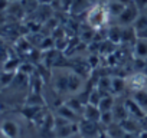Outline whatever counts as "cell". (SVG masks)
Here are the masks:
<instances>
[{
    "label": "cell",
    "instance_id": "obj_1",
    "mask_svg": "<svg viewBox=\"0 0 147 138\" xmlns=\"http://www.w3.org/2000/svg\"><path fill=\"white\" fill-rule=\"evenodd\" d=\"M108 19H110V15L107 12L105 5L97 3L87 13V23L91 27H94V29H100V27L105 26V23L108 22Z\"/></svg>",
    "mask_w": 147,
    "mask_h": 138
},
{
    "label": "cell",
    "instance_id": "obj_10",
    "mask_svg": "<svg viewBox=\"0 0 147 138\" xmlns=\"http://www.w3.org/2000/svg\"><path fill=\"white\" fill-rule=\"evenodd\" d=\"M56 115H59V117L68 119L69 122H78V117H80V115H77L75 112H74L71 108H68L65 104H62V105L56 109Z\"/></svg>",
    "mask_w": 147,
    "mask_h": 138
},
{
    "label": "cell",
    "instance_id": "obj_4",
    "mask_svg": "<svg viewBox=\"0 0 147 138\" xmlns=\"http://www.w3.org/2000/svg\"><path fill=\"white\" fill-rule=\"evenodd\" d=\"M138 15H140V10L134 6V3H131V5H128V6H125V9H124V12L117 17V20L121 23V25H134V22H136V19L138 17Z\"/></svg>",
    "mask_w": 147,
    "mask_h": 138
},
{
    "label": "cell",
    "instance_id": "obj_6",
    "mask_svg": "<svg viewBox=\"0 0 147 138\" xmlns=\"http://www.w3.org/2000/svg\"><path fill=\"white\" fill-rule=\"evenodd\" d=\"M124 105H125V108H127V112H128V117H131V118H134V119H143V118H146V114L140 109V107L133 101V98L130 96V98H127L125 101H124Z\"/></svg>",
    "mask_w": 147,
    "mask_h": 138
},
{
    "label": "cell",
    "instance_id": "obj_3",
    "mask_svg": "<svg viewBox=\"0 0 147 138\" xmlns=\"http://www.w3.org/2000/svg\"><path fill=\"white\" fill-rule=\"evenodd\" d=\"M125 85L131 92L136 91H141V89H147V76L143 72H137L133 74L130 76L125 78Z\"/></svg>",
    "mask_w": 147,
    "mask_h": 138
},
{
    "label": "cell",
    "instance_id": "obj_22",
    "mask_svg": "<svg viewBox=\"0 0 147 138\" xmlns=\"http://www.w3.org/2000/svg\"><path fill=\"white\" fill-rule=\"evenodd\" d=\"M15 72H6L3 71L2 74H0V85L2 86H7L12 84V81H15Z\"/></svg>",
    "mask_w": 147,
    "mask_h": 138
},
{
    "label": "cell",
    "instance_id": "obj_20",
    "mask_svg": "<svg viewBox=\"0 0 147 138\" xmlns=\"http://www.w3.org/2000/svg\"><path fill=\"white\" fill-rule=\"evenodd\" d=\"M102 96H104V95H102L97 88H94V89L90 92V95H88V102H87V104H91V105L98 107L100 102H101V99H102Z\"/></svg>",
    "mask_w": 147,
    "mask_h": 138
},
{
    "label": "cell",
    "instance_id": "obj_11",
    "mask_svg": "<svg viewBox=\"0 0 147 138\" xmlns=\"http://www.w3.org/2000/svg\"><path fill=\"white\" fill-rule=\"evenodd\" d=\"M127 85H125V78H118V76H114L113 81H111V95H120L125 91Z\"/></svg>",
    "mask_w": 147,
    "mask_h": 138
},
{
    "label": "cell",
    "instance_id": "obj_19",
    "mask_svg": "<svg viewBox=\"0 0 147 138\" xmlns=\"http://www.w3.org/2000/svg\"><path fill=\"white\" fill-rule=\"evenodd\" d=\"M133 29L136 30V33H138V32L147 29V15H146V13H140V15H138V17L136 19V22H134V25H133Z\"/></svg>",
    "mask_w": 147,
    "mask_h": 138
},
{
    "label": "cell",
    "instance_id": "obj_9",
    "mask_svg": "<svg viewBox=\"0 0 147 138\" xmlns=\"http://www.w3.org/2000/svg\"><path fill=\"white\" fill-rule=\"evenodd\" d=\"M105 7H107V12H108L110 17L114 16L115 19H117V17L124 12V9H125V6H124L123 3H120L118 0H110V2L105 5Z\"/></svg>",
    "mask_w": 147,
    "mask_h": 138
},
{
    "label": "cell",
    "instance_id": "obj_2",
    "mask_svg": "<svg viewBox=\"0 0 147 138\" xmlns=\"http://www.w3.org/2000/svg\"><path fill=\"white\" fill-rule=\"evenodd\" d=\"M100 122H92L88 119L81 118L78 121V132L82 138H98V135L101 134V129L98 127Z\"/></svg>",
    "mask_w": 147,
    "mask_h": 138
},
{
    "label": "cell",
    "instance_id": "obj_14",
    "mask_svg": "<svg viewBox=\"0 0 147 138\" xmlns=\"http://www.w3.org/2000/svg\"><path fill=\"white\" fill-rule=\"evenodd\" d=\"M115 107V96L114 95H104L98 108L101 112H107V111H113Z\"/></svg>",
    "mask_w": 147,
    "mask_h": 138
},
{
    "label": "cell",
    "instance_id": "obj_29",
    "mask_svg": "<svg viewBox=\"0 0 147 138\" xmlns=\"http://www.w3.org/2000/svg\"><path fill=\"white\" fill-rule=\"evenodd\" d=\"M10 3H19V2H22V0H9Z\"/></svg>",
    "mask_w": 147,
    "mask_h": 138
},
{
    "label": "cell",
    "instance_id": "obj_8",
    "mask_svg": "<svg viewBox=\"0 0 147 138\" xmlns=\"http://www.w3.org/2000/svg\"><path fill=\"white\" fill-rule=\"evenodd\" d=\"M133 101L140 107V109L146 114L147 117V89H141V91H136L131 94Z\"/></svg>",
    "mask_w": 147,
    "mask_h": 138
},
{
    "label": "cell",
    "instance_id": "obj_26",
    "mask_svg": "<svg viewBox=\"0 0 147 138\" xmlns=\"http://www.w3.org/2000/svg\"><path fill=\"white\" fill-rule=\"evenodd\" d=\"M38 2H39V5H42V6H49V5L53 3V0H38Z\"/></svg>",
    "mask_w": 147,
    "mask_h": 138
},
{
    "label": "cell",
    "instance_id": "obj_31",
    "mask_svg": "<svg viewBox=\"0 0 147 138\" xmlns=\"http://www.w3.org/2000/svg\"><path fill=\"white\" fill-rule=\"evenodd\" d=\"M55 138H56V137H55Z\"/></svg>",
    "mask_w": 147,
    "mask_h": 138
},
{
    "label": "cell",
    "instance_id": "obj_7",
    "mask_svg": "<svg viewBox=\"0 0 147 138\" xmlns=\"http://www.w3.org/2000/svg\"><path fill=\"white\" fill-rule=\"evenodd\" d=\"M82 118L84 119H88V121H92V122H100L101 111L95 105L85 104V108H84V112H82Z\"/></svg>",
    "mask_w": 147,
    "mask_h": 138
},
{
    "label": "cell",
    "instance_id": "obj_13",
    "mask_svg": "<svg viewBox=\"0 0 147 138\" xmlns=\"http://www.w3.org/2000/svg\"><path fill=\"white\" fill-rule=\"evenodd\" d=\"M134 53L138 59H147V39H137L134 45Z\"/></svg>",
    "mask_w": 147,
    "mask_h": 138
},
{
    "label": "cell",
    "instance_id": "obj_18",
    "mask_svg": "<svg viewBox=\"0 0 147 138\" xmlns=\"http://www.w3.org/2000/svg\"><path fill=\"white\" fill-rule=\"evenodd\" d=\"M111 81L113 78H108V76H104L98 81L97 84V89L102 94V95H111Z\"/></svg>",
    "mask_w": 147,
    "mask_h": 138
},
{
    "label": "cell",
    "instance_id": "obj_21",
    "mask_svg": "<svg viewBox=\"0 0 147 138\" xmlns=\"http://www.w3.org/2000/svg\"><path fill=\"white\" fill-rule=\"evenodd\" d=\"M19 68H20L19 60L10 58V59H7V60L5 62V65H3V71H6V72H15V74H16V71H18Z\"/></svg>",
    "mask_w": 147,
    "mask_h": 138
},
{
    "label": "cell",
    "instance_id": "obj_23",
    "mask_svg": "<svg viewBox=\"0 0 147 138\" xmlns=\"http://www.w3.org/2000/svg\"><path fill=\"white\" fill-rule=\"evenodd\" d=\"M114 121V114L113 111H107V112H101V118H100V124H102L104 127H108L111 125Z\"/></svg>",
    "mask_w": 147,
    "mask_h": 138
},
{
    "label": "cell",
    "instance_id": "obj_16",
    "mask_svg": "<svg viewBox=\"0 0 147 138\" xmlns=\"http://www.w3.org/2000/svg\"><path fill=\"white\" fill-rule=\"evenodd\" d=\"M65 105H66L68 108H71V109H72L74 112H75L77 115H78V114H81V115H82L84 108H85V104H82V102L80 101V98H77V96L69 98V99L65 102Z\"/></svg>",
    "mask_w": 147,
    "mask_h": 138
},
{
    "label": "cell",
    "instance_id": "obj_25",
    "mask_svg": "<svg viewBox=\"0 0 147 138\" xmlns=\"http://www.w3.org/2000/svg\"><path fill=\"white\" fill-rule=\"evenodd\" d=\"M9 3H10L9 0H0V10H5V9L7 7Z\"/></svg>",
    "mask_w": 147,
    "mask_h": 138
},
{
    "label": "cell",
    "instance_id": "obj_5",
    "mask_svg": "<svg viewBox=\"0 0 147 138\" xmlns=\"http://www.w3.org/2000/svg\"><path fill=\"white\" fill-rule=\"evenodd\" d=\"M0 131H2L7 138H18L20 134V127L13 119H5L0 122Z\"/></svg>",
    "mask_w": 147,
    "mask_h": 138
},
{
    "label": "cell",
    "instance_id": "obj_17",
    "mask_svg": "<svg viewBox=\"0 0 147 138\" xmlns=\"http://www.w3.org/2000/svg\"><path fill=\"white\" fill-rule=\"evenodd\" d=\"M113 114H114V121L115 122H123L124 119L128 118V112H127V108L124 104H115L114 109H113Z\"/></svg>",
    "mask_w": 147,
    "mask_h": 138
},
{
    "label": "cell",
    "instance_id": "obj_30",
    "mask_svg": "<svg viewBox=\"0 0 147 138\" xmlns=\"http://www.w3.org/2000/svg\"><path fill=\"white\" fill-rule=\"evenodd\" d=\"M0 138H7V137H6V135L2 132V131H0Z\"/></svg>",
    "mask_w": 147,
    "mask_h": 138
},
{
    "label": "cell",
    "instance_id": "obj_27",
    "mask_svg": "<svg viewBox=\"0 0 147 138\" xmlns=\"http://www.w3.org/2000/svg\"><path fill=\"white\" fill-rule=\"evenodd\" d=\"M137 138H147V131H141V132H138Z\"/></svg>",
    "mask_w": 147,
    "mask_h": 138
},
{
    "label": "cell",
    "instance_id": "obj_15",
    "mask_svg": "<svg viewBox=\"0 0 147 138\" xmlns=\"http://www.w3.org/2000/svg\"><path fill=\"white\" fill-rule=\"evenodd\" d=\"M121 124V127L124 128V131L125 132H130V134H137V132H141V131H138V119H134V118H131V117H128L127 119H124L123 122H120Z\"/></svg>",
    "mask_w": 147,
    "mask_h": 138
},
{
    "label": "cell",
    "instance_id": "obj_28",
    "mask_svg": "<svg viewBox=\"0 0 147 138\" xmlns=\"http://www.w3.org/2000/svg\"><path fill=\"white\" fill-rule=\"evenodd\" d=\"M69 138H82V137H81V135H80V132H78V134H74V135H71Z\"/></svg>",
    "mask_w": 147,
    "mask_h": 138
},
{
    "label": "cell",
    "instance_id": "obj_24",
    "mask_svg": "<svg viewBox=\"0 0 147 138\" xmlns=\"http://www.w3.org/2000/svg\"><path fill=\"white\" fill-rule=\"evenodd\" d=\"M133 3H134V6L141 12V10H144V9H147V0H133Z\"/></svg>",
    "mask_w": 147,
    "mask_h": 138
},
{
    "label": "cell",
    "instance_id": "obj_12",
    "mask_svg": "<svg viewBox=\"0 0 147 138\" xmlns=\"http://www.w3.org/2000/svg\"><path fill=\"white\" fill-rule=\"evenodd\" d=\"M82 81L77 74H69L68 75V92L71 94H77L81 89Z\"/></svg>",
    "mask_w": 147,
    "mask_h": 138
}]
</instances>
